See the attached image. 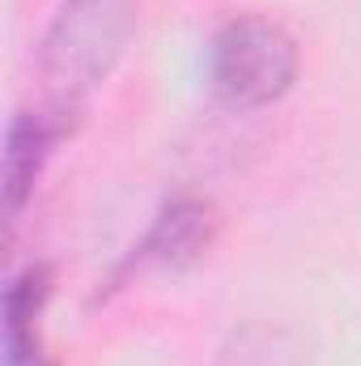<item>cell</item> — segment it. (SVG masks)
Wrapping results in <instances>:
<instances>
[{
	"instance_id": "cell-1",
	"label": "cell",
	"mask_w": 361,
	"mask_h": 366,
	"mask_svg": "<svg viewBox=\"0 0 361 366\" xmlns=\"http://www.w3.org/2000/svg\"><path fill=\"white\" fill-rule=\"evenodd\" d=\"M136 34V0H64L39 43L47 107L77 119Z\"/></svg>"
},
{
	"instance_id": "cell-2",
	"label": "cell",
	"mask_w": 361,
	"mask_h": 366,
	"mask_svg": "<svg viewBox=\"0 0 361 366\" xmlns=\"http://www.w3.org/2000/svg\"><path fill=\"white\" fill-rule=\"evenodd\" d=\"M298 77V39L260 13L234 17L217 30L208 51V81L221 102L238 111L268 107L285 98Z\"/></svg>"
},
{
	"instance_id": "cell-3",
	"label": "cell",
	"mask_w": 361,
	"mask_h": 366,
	"mask_svg": "<svg viewBox=\"0 0 361 366\" xmlns=\"http://www.w3.org/2000/svg\"><path fill=\"white\" fill-rule=\"evenodd\" d=\"M77 119L60 115V111H21L13 115L9 124V137H4V217L17 222L26 200L34 196V183L43 175L51 149L73 132Z\"/></svg>"
},
{
	"instance_id": "cell-4",
	"label": "cell",
	"mask_w": 361,
	"mask_h": 366,
	"mask_svg": "<svg viewBox=\"0 0 361 366\" xmlns=\"http://www.w3.org/2000/svg\"><path fill=\"white\" fill-rule=\"evenodd\" d=\"M213 239H217V209L200 196H175L158 209V217L136 252L149 264L187 269L213 247Z\"/></svg>"
},
{
	"instance_id": "cell-5",
	"label": "cell",
	"mask_w": 361,
	"mask_h": 366,
	"mask_svg": "<svg viewBox=\"0 0 361 366\" xmlns=\"http://www.w3.org/2000/svg\"><path fill=\"white\" fill-rule=\"evenodd\" d=\"M47 298H51V269L47 264H30L9 281V290H4V350H9L13 366L39 358L34 320H39Z\"/></svg>"
},
{
	"instance_id": "cell-6",
	"label": "cell",
	"mask_w": 361,
	"mask_h": 366,
	"mask_svg": "<svg viewBox=\"0 0 361 366\" xmlns=\"http://www.w3.org/2000/svg\"><path fill=\"white\" fill-rule=\"evenodd\" d=\"M221 366H289V358L276 350L272 332H243L221 354Z\"/></svg>"
}]
</instances>
